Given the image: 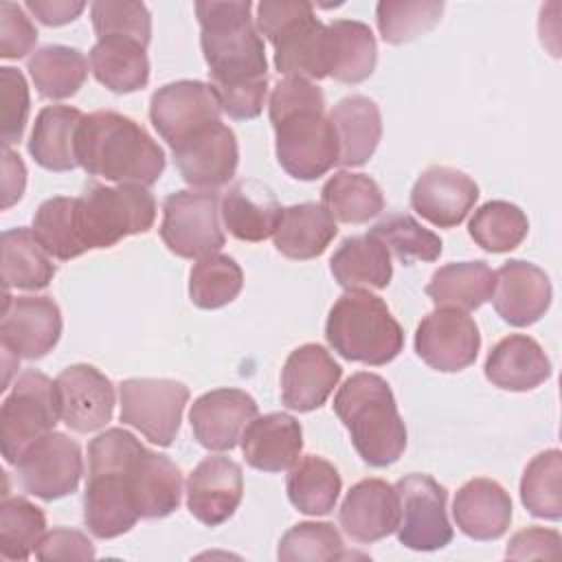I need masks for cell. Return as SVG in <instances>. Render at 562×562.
I'll list each match as a JSON object with an SVG mask.
<instances>
[{"label":"cell","instance_id":"32","mask_svg":"<svg viewBox=\"0 0 562 562\" xmlns=\"http://www.w3.org/2000/svg\"><path fill=\"white\" fill-rule=\"evenodd\" d=\"M90 68L108 90L119 94L136 92L149 81L147 46L125 35L99 37L90 48Z\"/></svg>","mask_w":562,"mask_h":562},{"label":"cell","instance_id":"39","mask_svg":"<svg viewBox=\"0 0 562 562\" xmlns=\"http://www.w3.org/2000/svg\"><path fill=\"white\" fill-rule=\"evenodd\" d=\"M26 70L44 99H68L77 94L88 77V59L79 48L48 44L35 50Z\"/></svg>","mask_w":562,"mask_h":562},{"label":"cell","instance_id":"13","mask_svg":"<svg viewBox=\"0 0 562 562\" xmlns=\"http://www.w3.org/2000/svg\"><path fill=\"white\" fill-rule=\"evenodd\" d=\"M15 474L20 487L42 501L68 496L79 487L83 474L81 448L68 435L50 430L24 450Z\"/></svg>","mask_w":562,"mask_h":562},{"label":"cell","instance_id":"34","mask_svg":"<svg viewBox=\"0 0 562 562\" xmlns=\"http://www.w3.org/2000/svg\"><path fill=\"white\" fill-rule=\"evenodd\" d=\"M329 268L345 290H382L393 277L391 252L371 233L347 237L334 252Z\"/></svg>","mask_w":562,"mask_h":562},{"label":"cell","instance_id":"35","mask_svg":"<svg viewBox=\"0 0 562 562\" xmlns=\"http://www.w3.org/2000/svg\"><path fill=\"white\" fill-rule=\"evenodd\" d=\"M132 490L140 518H165L182 498V472L160 452L143 450L132 468Z\"/></svg>","mask_w":562,"mask_h":562},{"label":"cell","instance_id":"40","mask_svg":"<svg viewBox=\"0 0 562 562\" xmlns=\"http://www.w3.org/2000/svg\"><path fill=\"white\" fill-rule=\"evenodd\" d=\"M321 202L334 220L345 224H364L384 209L380 184L367 173L351 171L334 173L321 191Z\"/></svg>","mask_w":562,"mask_h":562},{"label":"cell","instance_id":"47","mask_svg":"<svg viewBox=\"0 0 562 562\" xmlns=\"http://www.w3.org/2000/svg\"><path fill=\"white\" fill-rule=\"evenodd\" d=\"M389 252H393L402 263L411 266L415 261H435L441 255V239L432 231L424 228L415 217L393 213L380 220L371 231Z\"/></svg>","mask_w":562,"mask_h":562},{"label":"cell","instance_id":"15","mask_svg":"<svg viewBox=\"0 0 562 562\" xmlns=\"http://www.w3.org/2000/svg\"><path fill=\"white\" fill-rule=\"evenodd\" d=\"M479 349L481 334L468 312L437 307L417 325L415 351L435 371H463L474 364Z\"/></svg>","mask_w":562,"mask_h":562},{"label":"cell","instance_id":"38","mask_svg":"<svg viewBox=\"0 0 562 562\" xmlns=\"http://www.w3.org/2000/svg\"><path fill=\"white\" fill-rule=\"evenodd\" d=\"M342 481L338 470L323 457L305 454L288 472L290 503L307 516H325L336 507Z\"/></svg>","mask_w":562,"mask_h":562},{"label":"cell","instance_id":"27","mask_svg":"<svg viewBox=\"0 0 562 562\" xmlns=\"http://www.w3.org/2000/svg\"><path fill=\"white\" fill-rule=\"evenodd\" d=\"M457 527L472 540H496L512 522V498L505 487L492 479H472L463 483L452 503Z\"/></svg>","mask_w":562,"mask_h":562},{"label":"cell","instance_id":"45","mask_svg":"<svg viewBox=\"0 0 562 562\" xmlns=\"http://www.w3.org/2000/svg\"><path fill=\"white\" fill-rule=\"evenodd\" d=\"M46 533L44 512L24 496H2L0 553L4 560H26Z\"/></svg>","mask_w":562,"mask_h":562},{"label":"cell","instance_id":"51","mask_svg":"<svg viewBox=\"0 0 562 562\" xmlns=\"http://www.w3.org/2000/svg\"><path fill=\"white\" fill-rule=\"evenodd\" d=\"M37 42V29L15 2H0V57L22 59Z\"/></svg>","mask_w":562,"mask_h":562},{"label":"cell","instance_id":"22","mask_svg":"<svg viewBox=\"0 0 562 562\" xmlns=\"http://www.w3.org/2000/svg\"><path fill=\"white\" fill-rule=\"evenodd\" d=\"M479 200V184L463 171L435 165L428 167L411 191V206L439 228L459 226Z\"/></svg>","mask_w":562,"mask_h":562},{"label":"cell","instance_id":"53","mask_svg":"<svg viewBox=\"0 0 562 562\" xmlns=\"http://www.w3.org/2000/svg\"><path fill=\"white\" fill-rule=\"evenodd\" d=\"M560 533L544 527H527L512 536L505 555L512 560H531V558H558L560 555Z\"/></svg>","mask_w":562,"mask_h":562},{"label":"cell","instance_id":"8","mask_svg":"<svg viewBox=\"0 0 562 562\" xmlns=\"http://www.w3.org/2000/svg\"><path fill=\"white\" fill-rule=\"evenodd\" d=\"M156 220V200L143 184L88 182L77 198V224L86 250L110 248L123 237L147 233Z\"/></svg>","mask_w":562,"mask_h":562},{"label":"cell","instance_id":"29","mask_svg":"<svg viewBox=\"0 0 562 562\" xmlns=\"http://www.w3.org/2000/svg\"><path fill=\"white\" fill-rule=\"evenodd\" d=\"M378 64V44L371 29L358 20H334L325 26L327 77L340 83L369 79Z\"/></svg>","mask_w":562,"mask_h":562},{"label":"cell","instance_id":"10","mask_svg":"<svg viewBox=\"0 0 562 562\" xmlns=\"http://www.w3.org/2000/svg\"><path fill=\"white\" fill-rule=\"evenodd\" d=\"M160 237L182 259H202L224 246L220 226V198L215 191L184 189L162 204Z\"/></svg>","mask_w":562,"mask_h":562},{"label":"cell","instance_id":"46","mask_svg":"<svg viewBox=\"0 0 562 562\" xmlns=\"http://www.w3.org/2000/svg\"><path fill=\"white\" fill-rule=\"evenodd\" d=\"M443 2L437 0H382L375 7V22L386 44H406L435 29Z\"/></svg>","mask_w":562,"mask_h":562},{"label":"cell","instance_id":"55","mask_svg":"<svg viewBox=\"0 0 562 562\" xmlns=\"http://www.w3.org/2000/svg\"><path fill=\"white\" fill-rule=\"evenodd\" d=\"M26 187V167L22 158L11 149L4 147L2 154V209H11L24 193Z\"/></svg>","mask_w":562,"mask_h":562},{"label":"cell","instance_id":"21","mask_svg":"<svg viewBox=\"0 0 562 562\" xmlns=\"http://www.w3.org/2000/svg\"><path fill=\"white\" fill-rule=\"evenodd\" d=\"M551 294V281L542 268L531 261L509 259L494 272L490 301L505 323L527 327L547 314Z\"/></svg>","mask_w":562,"mask_h":562},{"label":"cell","instance_id":"14","mask_svg":"<svg viewBox=\"0 0 562 562\" xmlns=\"http://www.w3.org/2000/svg\"><path fill=\"white\" fill-rule=\"evenodd\" d=\"M222 108L211 83L180 79L158 88L149 101V119L156 132L173 149L198 130L220 121Z\"/></svg>","mask_w":562,"mask_h":562},{"label":"cell","instance_id":"31","mask_svg":"<svg viewBox=\"0 0 562 562\" xmlns=\"http://www.w3.org/2000/svg\"><path fill=\"white\" fill-rule=\"evenodd\" d=\"M83 112L70 105H46L40 110L29 138V154L48 171H70L77 162V134Z\"/></svg>","mask_w":562,"mask_h":562},{"label":"cell","instance_id":"23","mask_svg":"<svg viewBox=\"0 0 562 562\" xmlns=\"http://www.w3.org/2000/svg\"><path fill=\"white\" fill-rule=\"evenodd\" d=\"M342 375L334 356L316 342L296 347L281 371V400L288 408L310 413L321 408Z\"/></svg>","mask_w":562,"mask_h":562},{"label":"cell","instance_id":"30","mask_svg":"<svg viewBox=\"0 0 562 562\" xmlns=\"http://www.w3.org/2000/svg\"><path fill=\"white\" fill-rule=\"evenodd\" d=\"M329 121L338 138V165H364L382 138V116L378 103L362 94L345 97L331 108Z\"/></svg>","mask_w":562,"mask_h":562},{"label":"cell","instance_id":"50","mask_svg":"<svg viewBox=\"0 0 562 562\" xmlns=\"http://www.w3.org/2000/svg\"><path fill=\"white\" fill-rule=\"evenodd\" d=\"M0 97H2V143L11 147L24 134V125L31 110L29 86L20 70L0 68Z\"/></svg>","mask_w":562,"mask_h":562},{"label":"cell","instance_id":"19","mask_svg":"<svg viewBox=\"0 0 562 562\" xmlns=\"http://www.w3.org/2000/svg\"><path fill=\"white\" fill-rule=\"evenodd\" d=\"M61 422L75 432L103 428L114 413V386L92 364H70L57 378Z\"/></svg>","mask_w":562,"mask_h":562},{"label":"cell","instance_id":"54","mask_svg":"<svg viewBox=\"0 0 562 562\" xmlns=\"http://www.w3.org/2000/svg\"><path fill=\"white\" fill-rule=\"evenodd\" d=\"M26 9L46 26H61L81 15L86 2L79 0H29Z\"/></svg>","mask_w":562,"mask_h":562},{"label":"cell","instance_id":"28","mask_svg":"<svg viewBox=\"0 0 562 562\" xmlns=\"http://www.w3.org/2000/svg\"><path fill=\"white\" fill-rule=\"evenodd\" d=\"M485 378L503 391H531L551 378V360L531 336L512 334L490 349Z\"/></svg>","mask_w":562,"mask_h":562},{"label":"cell","instance_id":"42","mask_svg":"<svg viewBox=\"0 0 562 562\" xmlns=\"http://www.w3.org/2000/svg\"><path fill=\"white\" fill-rule=\"evenodd\" d=\"M468 233L487 252H509L527 237L529 220L520 206L492 200L474 211Z\"/></svg>","mask_w":562,"mask_h":562},{"label":"cell","instance_id":"3","mask_svg":"<svg viewBox=\"0 0 562 562\" xmlns=\"http://www.w3.org/2000/svg\"><path fill=\"white\" fill-rule=\"evenodd\" d=\"M145 446L125 428H108L88 446L83 522L94 538L127 533L140 518L132 490V468Z\"/></svg>","mask_w":562,"mask_h":562},{"label":"cell","instance_id":"36","mask_svg":"<svg viewBox=\"0 0 562 562\" xmlns=\"http://www.w3.org/2000/svg\"><path fill=\"white\" fill-rule=\"evenodd\" d=\"M494 292V270L485 261H459L435 270L426 294L437 307L459 312L479 310Z\"/></svg>","mask_w":562,"mask_h":562},{"label":"cell","instance_id":"4","mask_svg":"<svg viewBox=\"0 0 562 562\" xmlns=\"http://www.w3.org/2000/svg\"><path fill=\"white\" fill-rule=\"evenodd\" d=\"M250 11L248 0L195 2L211 88L268 81L266 46Z\"/></svg>","mask_w":562,"mask_h":562},{"label":"cell","instance_id":"9","mask_svg":"<svg viewBox=\"0 0 562 562\" xmlns=\"http://www.w3.org/2000/svg\"><path fill=\"white\" fill-rule=\"evenodd\" d=\"M57 419H61V413L55 380L40 371H22L0 411L4 461L15 465L31 443L55 428Z\"/></svg>","mask_w":562,"mask_h":562},{"label":"cell","instance_id":"18","mask_svg":"<svg viewBox=\"0 0 562 562\" xmlns=\"http://www.w3.org/2000/svg\"><path fill=\"white\" fill-rule=\"evenodd\" d=\"M257 402L241 389H215L200 395L189 411L198 443L213 452L233 450L257 417Z\"/></svg>","mask_w":562,"mask_h":562},{"label":"cell","instance_id":"1","mask_svg":"<svg viewBox=\"0 0 562 562\" xmlns=\"http://www.w3.org/2000/svg\"><path fill=\"white\" fill-rule=\"evenodd\" d=\"M268 108L277 160L288 176L316 180L338 165L336 130L325 114V94L314 81L281 79L272 88Z\"/></svg>","mask_w":562,"mask_h":562},{"label":"cell","instance_id":"33","mask_svg":"<svg viewBox=\"0 0 562 562\" xmlns=\"http://www.w3.org/2000/svg\"><path fill=\"white\" fill-rule=\"evenodd\" d=\"M336 233V220L325 211L323 204L303 202L283 209L281 222L272 237L274 248L283 257L305 261L323 255Z\"/></svg>","mask_w":562,"mask_h":562},{"label":"cell","instance_id":"24","mask_svg":"<svg viewBox=\"0 0 562 562\" xmlns=\"http://www.w3.org/2000/svg\"><path fill=\"white\" fill-rule=\"evenodd\" d=\"M342 531L362 544L391 536L400 522V501L395 485L382 479L358 481L338 509Z\"/></svg>","mask_w":562,"mask_h":562},{"label":"cell","instance_id":"43","mask_svg":"<svg viewBox=\"0 0 562 562\" xmlns=\"http://www.w3.org/2000/svg\"><path fill=\"white\" fill-rule=\"evenodd\" d=\"M244 285L239 263L228 255H206L198 259L189 274L191 303L202 310H217L237 299Z\"/></svg>","mask_w":562,"mask_h":562},{"label":"cell","instance_id":"25","mask_svg":"<svg viewBox=\"0 0 562 562\" xmlns=\"http://www.w3.org/2000/svg\"><path fill=\"white\" fill-rule=\"evenodd\" d=\"M239 443L250 468L261 472H283L301 457L303 430L292 415L268 413L255 417L246 426Z\"/></svg>","mask_w":562,"mask_h":562},{"label":"cell","instance_id":"11","mask_svg":"<svg viewBox=\"0 0 562 562\" xmlns=\"http://www.w3.org/2000/svg\"><path fill=\"white\" fill-rule=\"evenodd\" d=\"M119 400L121 422L151 443L167 448L178 435L189 389L169 378H130L119 384Z\"/></svg>","mask_w":562,"mask_h":562},{"label":"cell","instance_id":"2","mask_svg":"<svg viewBox=\"0 0 562 562\" xmlns=\"http://www.w3.org/2000/svg\"><path fill=\"white\" fill-rule=\"evenodd\" d=\"M77 162L88 176L108 182L151 187L162 176L167 158L140 123L114 110H97L81 121Z\"/></svg>","mask_w":562,"mask_h":562},{"label":"cell","instance_id":"52","mask_svg":"<svg viewBox=\"0 0 562 562\" xmlns=\"http://www.w3.org/2000/svg\"><path fill=\"white\" fill-rule=\"evenodd\" d=\"M35 558L37 560H92L94 558V547L77 529L68 527H57L53 531H46L35 547Z\"/></svg>","mask_w":562,"mask_h":562},{"label":"cell","instance_id":"44","mask_svg":"<svg viewBox=\"0 0 562 562\" xmlns=\"http://www.w3.org/2000/svg\"><path fill=\"white\" fill-rule=\"evenodd\" d=\"M562 454L558 448L536 454L520 479V501L536 518L560 520L562 518Z\"/></svg>","mask_w":562,"mask_h":562},{"label":"cell","instance_id":"17","mask_svg":"<svg viewBox=\"0 0 562 562\" xmlns=\"http://www.w3.org/2000/svg\"><path fill=\"white\" fill-rule=\"evenodd\" d=\"M182 180L195 189L215 191L228 184L239 165L235 132L215 121L171 149Z\"/></svg>","mask_w":562,"mask_h":562},{"label":"cell","instance_id":"26","mask_svg":"<svg viewBox=\"0 0 562 562\" xmlns=\"http://www.w3.org/2000/svg\"><path fill=\"white\" fill-rule=\"evenodd\" d=\"M220 215L233 237L263 241L274 235L283 209L270 187L257 180H239L220 200Z\"/></svg>","mask_w":562,"mask_h":562},{"label":"cell","instance_id":"12","mask_svg":"<svg viewBox=\"0 0 562 562\" xmlns=\"http://www.w3.org/2000/svg\"><path fill=\"white\" fill-rule=\"evenodd\" d=\"M400 501L397 540L413 551H437L450 544L454 531L446 514L448 492L428 474H406L395 483Z\"/></svg>","mask_w":562,"mask_h":562},{"label":"cell","instance_id":"20","mask_svg":"<svg viewBox=\"0 0 562 562\" xmlns=\"http://www.w3.org/2000/svg\"><path fill=\"white\" fill-rule=\"evenodd\" d=\"M244 496L241 465L228 457L202 459L187 481V507L206 527L226 522Z\"/></svg>","mask_w":562,"mask_h":562},{"label":"cell","instance_id":"5","mask_svg":"<svg viewBox=\"0 0 562 562\" xmlns=\"http://www.w3.org/2000/svg\"><path fill=\"white\" fill-rule=\"evenodd\" d=\"M334 413L351 435L353 448L371 468L395 463L406 448V426L389 382L375 373H353L334 397Z\"/></svg>","mask_w":562,"mask_h":562},{"label":"cell","instance_id":"41","mask_svg":"<svg viewBox=\"0 0 562 562\" xmlns=\"http://www.w3.org/2000/svg\"><path fill=\"white\" fill-rule=\"evenodd\" d=\"M33 233L44 250L59 259H75L86 250L77 224V198H48L33 215Z\"/></svg>","mask_w":562,"mask_h":562},{"label":"cell","instance_id":"16","mask_svg":"<svg viewBox=\"0 0 562 562\" xmlns=\"http://www.w3.org/2000/svg\"><path fill=\"white\" fill-rule=\"evenodd\" d=\"M61 336V312L50 296L4 294L0 340L2 349L24 360L44 358Z\"/></svg>","mask_w":562,"mask_h":562},{"label":"cell","instance_id":"37","mask_svg":"<svg viewBox=\"0 0 562 562\" xmlns=\"http://www.w3.org/2000/svg\"><path fill=\"white\" fill-rule=\"evenodd\" d=\"M55 277L50 255L37 241L33 228H9L2 233V281L4 290H42Z\"/></svg>","mask_w":562,"mask_h":562},{"label":"cell","instance_id":"6","mask_svg":"<svg viewBox=\"0 0 562 562\" xmlns=\"http://www.w3.org/2000/svg\"><path fill=\"white\" fill-rule=\"evenodd\" d=\"M329 347L351 362L382 367L397 358L404 331L386 303L369 290H347L325 323Z\"/></svg>","mask_w":562,"mask_h":562},{"label":"cell","instance_id":"48","mask_svg":"<svg viewBox=\"0 0 562 562\" xmlns=\"http://www.w3.org/2000/svg\"><path fill=\"white\" fill-rule=\"evenodd\" d=\"M342 538L329 522H299L279 542V560H340L345 558Z\"/></svg>","mask_w":562,"mask_h":562},{"label":"cell","instance_id":"49","mask_svg":"<svg viewBox=\"0 0 562 562\" xmlns=\"http://www.w3.org/2000/svg\"><path fill=\"white\" fill-rule=\"evenodd\" d=\"M90 15L97 37L125 35L145 46L151 40V15L143 2L97 0L90 4Z\"/></svg>","mask_w":562,"mask_h":562},{"label":"cell","instance_id":"7","mask_svg":"<svg viewBox=\"0 0 562 562\" xmlns=\"http://www.w3.org/2000/svg\"><path fill=\"white\" fill-rule=\"evenodd\" d=\"M325 26L305 0H263L257 29L274 46V66L285 77L321 81L325 66Z\"/></svg>","mask_w":562,"mask_h":562}]
</instances>
